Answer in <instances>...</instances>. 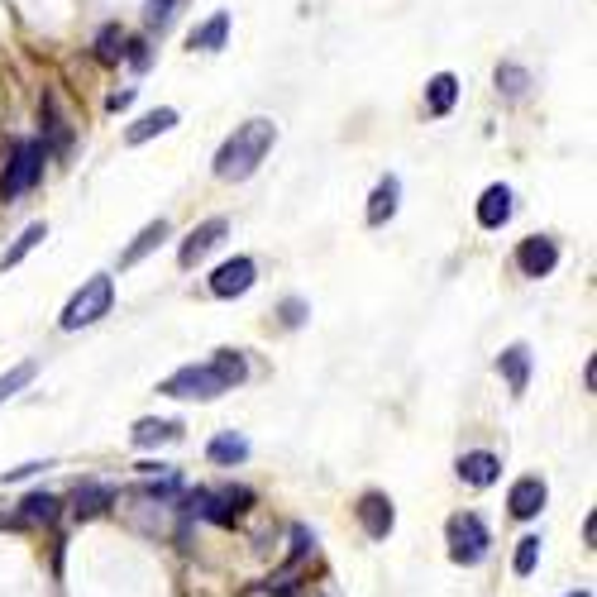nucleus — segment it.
Masks as SVG:
<instances>
[{
	"instance_id": "a878e982",
	"label": "nucleus",
	"mask_w": 597,
	"mask_h": 597,
	"mask_svg": "<svg viewBox=\"0 0 597 597\" xmlns=\"http://www.w3.org/2000/svg\"><path fill=\"white\" fill-rule=\"evenodd\" d=\"M526 86H531V72H526V67H516V63L497 67V91H502V96L521 101V96H526Z\"/></svg>"
},
{
	"instance_id": "39448f33",
	"label": "nucleus",
	"mask_w": 597,
	"mask_h": 597,
	"mask_svg": "<svg viewBox=\"0 0 597 597\" xmlns=\"http://www.w3.org/2000/svg\"><path fill=\"white\" fill-rule=\"evenodd\" d=\"M39 177H43V144H15L10 163H5V177H0V196L15 201V196L34 192Z\"/></svg>"
},
{
	"instance_id": "2eb2a0df",
	"label": "nucleus",
	"mask_w": 597,
	"mask_h": 597,
	"mask_svg": "<svg viewBox=\"0 0 597 597\" xmlns=\"http://www.w3.org/2000/svg\"><path fill=\"white\" fill-rule=\"evenodd\" d=\"M129 440H134L139 449L172 445V440H182V426H177V421H158V416H144V421H134V430H129Z\"/></svg>"
},
{
	"instance_id": "c85d7f7f",
	"label": "nucleus",
	"mask_w": 597,
	"mask_h": 597,
	"mask_svg": "<svg viewBox=\"0 0 597 597\" xmlns=\"http://www.w3.org/2000/svg\"><path fill=\"white\" fill-rule=\"evenodd\" d=\"M172 5H177V0H149V5H144V20L163 29V24L172 20Z\"/></svg>"
},
{
	"instance_id": "bb28decb",
	"label": "nucleus",
	"mask_w": 597,
	"mask_h": 597,
	"mask_svg": "<svg viewBox=\"0 0 597 597\" xmlns=\"http://www.w3.org/2000/svg\"><path fill=\"white\" fill-rule=\"evenodd\" d=\"M34 373H39V363H20V368H10L5 378H0V402H10L20 387H29L34 383Z\"/></svg>"
},
{
	"instance_id": "5701e85b",
	"label": "nucleus",
	"mask_w": 597,
	"mask_h": 597,
	"mask_svg": "<svg viewBox=\"0 0 597 597\" xmlns=\"http://www.w3.org/2000/svg\"><path fill=\"white\" fill-rule=\"evenodd\" d=\"M125 29L120 24H106L101 34H96V63H106V67H115L120 58H125Z\"/></svg>"
},
{
	"instance_id": "412c9836",
	"label": "nucleus",
	"mask_w": 597,
	"mask_h": 597,
	"mask_svg": "<svg viewBox=\"0 0 597 597\" xmlns=\"http://www.w3.org/2000/svg\"><path fill=\"white\" fill-rule=\"evenodd\" d=\"M225 39H230V15H211V20L201 24V29H192V48H201V53H215V48H225Z\"/></svg>"
},
{
	"instance_id": "dca6fc26",
	"label": "nucleus",
	"mask_w": 597,
	"mask_h": 597,
	"mask_svg": "<svg viewBox=\"0 0 597 597\" xmlns=\"http://www.w3.org/2000/svg\"><path fill=\"white\" fill-rule=\"evenodd\" d=\"M106 507H115V488H106V483H82L77 497H72V516L77 521H91V516H101Z\"/></svg>"
},
{
	"instance_id": "9d476101",
	"label": "nucleus",
	"mask_w": 597,
	"mask_h": 597,
	"mask_svg": "<svg viewBox=\"0 0 597 597\" xmlns=\"http://www.w3.org/2000/svg\"><path fill=\"white\" fill-rule=\"evenodd\" d=\"M359 521H363V531L373 535V540H387L392 526H397V512H392V502H387L383 492H363L359 497Z\"/></svg>"
},
{
	"instance_id": "f8f14e48",
	"label": "nucleus",
	"mask_w": 597,
	"mask_h": 597,
	"mask_svg": "<svg viewBox=\"0 0 597 597\" xmlns=\"http://www.w3.org/2000/svg\"><path fill=\"white\" fill-rule=\"evenodd\" d=\"M497 373H502L507 387L521 397L526 383H531V349H526V344H507V349H502V359H497Z\"/></svg>"
},
{
	"instance_id": "a211bd4d",
	"label": "nucleus",
	"mask_w": 597,
	"mask_h": 597,
	"mask_svg": "<svg viewBox=\"0 0 597 597\" xmlns=\"http://www.w3.org/2000/svg\"><path fill=\"white\" fill-rule=\"evenodd\" d=\"M177 125V110L172 106H158V110H149V115H139V120H134V125H129V144H149L153 134H168V129Z\"/></svg>"
},
{
	"instance_id": "7ed1b4c3",
	"label": "nucleus",
	"mask_w": 597,
	"mask_h": 597,
	"mask_svg": "<svg viewBox=\"0 0 597 597\" xmlns=\"http://www.w3.org/2000/svg\"><path fill=\"white\" fill-rule=\"evenodd\" d=\"M158 392H163V397H201V402H211L220 392H230V378H225L215 363H187V368H177Z\"/></svg>"
},
{
	"instance_id": "aec40b11",
	"label": "nucleus",
	"mask_w": 597,
	"mask_h": 597,
	"mask_svg": "<svg viewBox=\"0 0 597 597\" xmlns=\"http://www.w3.org/2000/svg\"><path fill=\"white\" fill-rule=\"evenodd\" d=\"M397 196H402V182H397V177H383L378 192H373V201H368V225L392 220V215H397Z\"/></svg>"
},
{
	"instance_id": "cd10ccee",
	"label": "nucleus",
	"mask_w": 597,
	"mask_h": 597,
	"mask_svg": "<svg viewBox=\"0 0 597 597\" xmlns=\"http://www.w3.org/2000/svg\"><path fill=\"white\" fill-rule=\"evenodd\" d=\"M535 559H540V535H526V540H516V578H531L535 574Z\"/></svg>"
},
{
	"instance_id": "f03ea898",
	"label": "nucleus",
	"mask_w": 597,
	"mask_h": 597,
	"mask_svg": "<svg viewBox=\"0 0 597 597\" xmlns=\"http://www.w3.org/2000/svg\"><path fill=\"white\" fill-rule=\"evenodd\" d=\"M110 306H115V282L106 273H96V278L82 282V292L63 306V330H82V325H96L101 316H110Z\"/></svg>"
},
{
	"instance_id": "473e14b6",
	"label": "nucleus",
	"mask_w": 597,
	"mask_h": 597,
	"mask_svg": "<svg viewBox=\"0 0 597 597\" xmlns=\"http://www.w3.org/2000/svg\"><path fill=\"white\" fill-rule=\"evenodd\" d=\"M268 593H278V597H297V588H292V578L282 574V578H273V583H268Z\"/></svg>"
},
{
	"instance_id": "b1692460",
	"label": "nucleus",
	"mask_w": 597,
	"mask_h": 597,
	"mask_svg": "<svg viewBox=\"0 0 597 597\" xmlns=\"http://www.w3.org/2000/svg\"><path fill=\"white\" fill-rule=\"evenodd\" d=\"M206 454H211L215 464H244L249 459V440L244 435H215Z\"/></svg>"
},
{
	"instance_id": "1a4fd4ad",
	"label": "nucleus",
	"mask_w": 597,
	"mask_h": 597,
	"mask_svg": "<svg viewBox=\"0 0 597 597\" xmlns=\"http://www.w3.org/2000/svg\"><path fill=\"white\" fill-rule=\"evenodd\" d=\"M225 230H230V225H225V220H220V215H211V220H201V225H196L192 235H187V244H182V268H196V263H201V258L211 254L215 244H220V239H225Z\"/></svg>"
},
{
	"instance_id": "72a5a7b5",
	"label": "nucleus",
	"mask_w": 597,
	"mask_h": 597,
	"mask_svg": "<svg viewBox=\"0 0 597 597\" xmlns=\"http://www.w3.org/2000/svg\"><path fill=\"white\" fill-rule=\"evenodd\" d=\"M129 101H134V86H125V91H115V96H110L106 106H110V110H125Z\"/></svg>"
},
{
	"instance_id": "c756f323",
	"label": "nucleus",
	"mask_w": 597,
	"mask_h": 597,
	"mask_svg": "<svg viewBox=\"0 0 597 597\" xmlns=\"http://www.w3.org/2000/svg\"><path fill=\"white\" fill-rule=\"evenodd\" d=\"M311 545H316L311 531H306V526H292V559H306L311 555Z\"/></svg>"
},
{
	"instance_id": "4be33fe9",
	"label": "nucleus",
	"mask_w": 597,
	"mask_h": 597,
	"mask_svg": "<svg viewBox=\"0 0 597 597\" xmlns=\"http://www.w3.org/2000/svg\"><path fill=\"white\" fill-rule=\"evenodd\" d=\"M58 516V497L53 492H29L20 502V521H29V526H48Z\"/></svg>"
},
{
	"instance_id": "6ab92c4d",
	"label": "nucleus",
	"mask_w": 597,
	"mask_h": 597,
	"mask_svg": "<svg viewBox=\"0 0 597 597\" xmlns=\"http://www.w3.org/2000/svg\"><path fill=\"white\" fill-rule=\"evenodd\" d=\"M163 239H168V220H153V225H144V230H139V239H134L125 254H120V268H134V263H144V258H149L153 249L163 244Z\"/></svg>"
},
{
	"instance_id": "f3484780",
	"label": "nucleus",
	"mask_w": 597,
	"mask_h": 597,
	"mask_svg": "<svg viewBox=\"0 0 597 597\" xmlns=\"http://www.w3.org/2000/svg\"><path fill=\"white\" fill-rule=\"evenodd\" d=\"M454 101H459V77L454 72H435L426 82V110L430 115H449Z\"/></svg>"
},
{
	"instance_id": "7c9ffc66",
	"label": "nucleus",
	"mask_w": 597,
	"mask_h": 597,
	"mask_svg": "<svg viewBox=\"0 0 597 597\" xmlns=\"http://www.w3.org/2000/svg\"><path fill=\"white\" fill-rule=\"evenodd\" d=\"M125 58H129V63H134V67H149V43L129 39V43H125Z\"/></svg>"
},
{
	"instance_id": "9b49d317",
	"label": "nucleus",
	"mask_w": 597,
	"mask_h": 597,
	"mask_svg": "<svg viewBox=\"0 0 597 597\" xmlns=\"http://www.w3.org/2000/svg\"><path fill=\"white\" fill-rule=\"evenodd\" d=\"M545 497H550V492H545L540 478H516L512 492H507V507H512L516 521H531V516L545 512Z\"/></svg>"
},
{
	"instance_id": "6e6552de",
	"label": "nucleus",
	"mask_w": 597,
	"mask_h": 597,
	"mask_svg": "<svg viewBox=\"0 0 597 597\" xmlns=\"http://www.w3.org/2000/svg\"><path fill=\"white\" fill-rule=\"evenodd\" d=\"M254 278H258L254 258H225L211 273V292L215 297H244V292L254 287Z\"/></svg>"
},
{
	"instance_id": "20e7f679",
	"label": "nucleus",
	"mask_w": 597,
	"mask_h": 597,
	"mask_svg": "<svg viewBox=\"0 0 597 597\" xmlns=\"http://www.w3.org/2000/svg\"><path fill=\"white\" fill-rule=\"evenodd\" d=\"M249 502H254V492L249 488H220V492H192L187 497V507H192L196 516H206V521H215V526H235L239 516L249 512Z\"/></svg>"
},
{
	"instance_id": "423d86ee",
	"label": "nucleus",
	"mask_w": 597,
	"mask_h": 597,
	"mask_svg": "<svg viewBox=\"0 0 597 597\" xmlns=\"http://www.w3.org/2000/svg\"><path fill=\"white\" fill-rule=\"evenodd\" d=\"M488 545H492L488 526H483L473 512L449 521V559H454V564H478V559L488 555Z\"/></svg>"
},
{
	"instance_id": "0eeeda50",
	"label": "nucleus",
	"mask_w": 597,
	"mask_h": 597,
	"mask_svg": "<svg viewBox=\"0 0 597 597\" xmlns=\"http://www.w3.org/2000/svg\"><path fill=\"white\" fill-rule=\"evenodd\" d=\"M555 263H559V244H555V239H545V235L521 239V249H516V268H521L526 278H550V273H555Z\"/></svg>"
},
{
	"instance_id": "393cba45",
	"label": "nucleus",
	"mask_w": 597,
	"mask_h": 597,
	"mask_svg": "<svg viewBox=\"0 0 597 597\" xmlns=\"http://www.w3.org/2000/svg\"><path fill=\"white\" fill-rule=\"evenodd\" d=\"M43 239H48V225H29V230H24V235L15 239L10 249H5V258H0V268H15V263H24V254H34V249H39Z\"/></svg>"
},
{
	"instance_id": "4468645a",
	"label": "nucleus",
	"mask_w": 597,
	"mask_h": 597,
	"mask_svg": "<svg viewBox=\"0 0 597 597\" xmlns=\"http://www.w3.org/2000/svg\"><path fill=\"white\" fill-rule=\"evenodd\" d=\"M459 478L473 483V488H492L502 478V464H497V454H488V449H473V454L459 459Z\"/></svg>"
},
{
	"instance_id": "ddd939ff",
	"label": "nucleus",
	"mask_w": 597,
	"mask_h": 597,
	"mask_svg": "<svg viewBox=\"0 0 597 597\" xmlns=\"http://www.w3.org/2000/svg\"><path fill=\"white\" fill-rule=\"evenodd\" d=\"M512 220V192L497 182V187H488V192L478 196V225L483 230H502Z\"/></svg>"
},
{
	"instance_id": "2f4dec72",
	"label": "nucleus",
	"mask_w": 597,
	"mask_h": 597,
	"mask_svg": "<svg viewBox=\"0 0 597 597\" xmlns=\"http://www.w3.org/2000/svg\"><path fill=\"white\" fill-rule=\"evenodd\" d=\"M301 320H306V306H301L297 297L282 301V325H301Z\"/></svg>"
},
{
	"instance_id": "f704fd0d",
	"label": "nucleus",
	"mask_w": 597,
	"mask_h": 597,
	"mask_svg": "<svg viewBox=\"0 0 597 597\" xmlns=\"http://www.w3.org/2000/svg\"><path fill=\"white\" fill-rule=\"evenodd\" d=\"M564 597H593V593H588V588H578V593H564Z\"/></svg>"
},
{
	"instance_id": "f257e3e1",
	"label": "nucleus",
	"mask_w": 597,
	"mask_h": 597,
	"mask_svg": "<svg viewBox=\"0 0 597 597\" xmlns=\"http://www.w3.org/2000/svg\"><path fill=\"white\" fill-rule=\"evenodd\" d=\"M273 139H278V125H273V120H244V125L220 144V153H215V177H220V182L254 177L258 163L273 149Z\"/></svg>"
}]
</instances>
